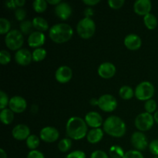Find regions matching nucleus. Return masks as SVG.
<instances>
[{
    "label": "nucleus",
    "mask_w": 158,
    "mask_h": 158,
    "mask_svg": "<svg viewBox=\"0 0 158 158\" xmlns=\"http://www.w3.org/2000/svg\"><path fill=\"white\" fill-rule=\"evenodd\" d=\"M6 6H8V7L9 8H15L16 7V5H15V0H13V1H8L6 2Z\"/></svg>",
    "instance_id": "45"
},
{
    "label": "nucleus",
    "mask_w": 158,
    "mask_h": 158,
    "mask_svg": "<svg viewBox=\"0 0 158 158\" xmlns=\"http://www.w3.org/2000/svg\"><path fill=\"white\" fill-rule=\"evenodd\" d=\"M103 137V131L100 128H93L87 133L86 138L89 143H97L102 140Z\"/></svg>",
    "instance_id": "21"
},
{
    "label": "nucleus",
    "mask_w": 158,
    "mask_h": 158,
    "mask_svg": "<svg viewBox=\"0 0 158 158\" xmlns=\"http://www.w3.org/2000/svg\"><path fill=\"white\" fill-rule=\"evenodd\" d=\"M154 86L151 82L143 81L139 83L135 89V94L137 99L139 100H149L154 95Z\"/></svg>",
    "instance_id": "6"
},
{
    "label": "nucleus",
    "mask_w": 158,
    "mask_h": 158,
    "mask_svg": "<svg viewBox=\"0 0 158 158\" xmlns=\"http://www.w3.org/2000/svg\"><path fill=\"white\" fill-rule=\"evenodd\" d=\"M85 121L86 124L92 128H99L103 124V118L99 113L91 111L85 116Z\"/></svg>",
    "instance_id": "19"
},
{
    "label": "nucleus",
    "mask_w": 158,
    "mask_h": 158,
    "mask_svg": "<svg viewBox=\"0 0 158 158\" xmlns=\"http://www.w3.org/2000/svg\"><path fill=\"white\" fill-rule=\"evenodd\" d=\"M33 28L34 26L32 22L29 21V20H24L20 23V30H21L22 33L25 34V35H27V34L30 35L32 32Z\"/></svg>",
    "instance_id": "29"
},
{
    "label": "nucleus",
    "mask_w": 158,
    "mask_h": 158,
    "mask_svg": "<svg viewBox=\"0 0 158 158\" xmlns=\"http://www.w3.org/2000/svg\"><path fill=\"white\" fill-rule=\"evenodd\" d=\"M27 158H45V157L44 154L42 152H40V151L33 150V151H31L28 154Z\"/></svg>",
    "instance_id": "41"
},
{
    "label": "nucleus",
    "mask_w": 158,
    "mask_h": 158,
    "mask_svg": "<svg viewBox=\"0 0 158 158\" xmlns=\"http://www.w3.org/2000/svg\"><path fill=\"white\" fill-rule=\"evenodd\" d=\"M152 4L150 0H137L134 4V10L137 14L146 15L150 13Z\"/></svg>",
    "instance_id": "16"
},
{
    "label": "nucleus",
    "mask_w": 158,
    "mask_h": 158,
    "mask_svg": "<svg viewBox=\"0 0 158 158\" xmlns=\"http://www.w3.org/2000/svg\"><path fill=\"white\" fill-rule=\"evenodd\" d=\"M100 2V0H83V3L87 6H94Z\"/></svg>",
    "instance_id": "43"
},
{
    "label": "nucleus",
    "mask_w": 158,
    "mask_h": 158,
    "mask_svg": "<svg viewBox=\"0 0 158 158\" xmlns=\"http://www.w3.org/2000/svg\"><path fill=\"white\" fill-rule=\"evenodd\" d=\"M124 45L131 50H137L142 45V40L137 34L131 33L127 35L124 39Z\"/></svg>",
    "instance_id": "18"
},
{
    "label": "nucleus",
    "mask_w": 158,
    "mask_h": 158,
    "mask_svg": "<svg viewBox=\"0 0 158 158\" xmlns=\"http://www.w3.org/2000/svg\"><path fill=\"white\" fill-rule=\"evenodd\" d=\"M154 158H158V156H154Z\"/></svg>",
    "instance_id": "52"
},
{
    "label": "nucleus",
    "mask_w": 158,
    "mask_h": 158,
    "mask_svg": "<svg viewBox=\"0 0 158 158\" xmlns=\"http://www.w3.org/2000/svg\"><path fill=\"white\" fill-rule=\"evenodd\" d=\"M149 150L154 156H158V139L152 140L149 144Z\"/></svg>",
    "instance_id": "39"
},
{
    "label": "nucleus",
    "mask_w": 158,
    "mask_h": 158,
    "mask_svg": "<svg viewBox=\"0 0 158 158\" xmlns=\"http://www.w3.org/2000/svg\"><path fill=\"white\" fill-rule=\"evenodd\" d=\"M109 153L111 158H123L125 154L123 148L118 145H114L111 147Z\"/></svg>",
    "instance_id": "28"
},
{
    "label": "nucleus",
    "mask_w": 158,
    "mask_h": 158,
    "mask_svg": "<svg viewBox=\"0 0 158 158\" xmlns=\"http://www.w3.org/2000/svg\"><path fill=\"white\" fill-rule=\"evenodd\" d=\"M9 109L13 111L14 113L21 114L26 110V107H27V103L23 97H19V96H15L9 100Z\"/></svg>",
    "instance_id": "11"
},
{
    "label": "nucleus",
    "mask_w": 158,
    "mask_h": 158,
    "mask_svg": "<svg viewBox=\"0 0 158 158\" xmlns=\"http://www.w3.org/2000/svg\"><path fill=\"white\" fill-rule=\"evenodd\" d=\"M11 61V55L8 51L2 49L0 52V63L2 65H6Z\"/></svg>",
    "instance_id": "34"
},
{
    "label": "nucleus",
    "mask_w": 158,
    "mask_h": 158,
    "mask_svg": "<svg viewBox=\"0 0 158 158\" xmlns=\"http://www.w3.org/2000/svg\"><path fill=\"white\" fill-rule=\"evenodd\" d=\"M123 158H144L143 154L140 153V151H137V150H133V151H129L125 153L124 156Z\"/></svg>",
    "instance_id": "36"
},
{
    "label": "nucleus",
    "mask_w": 158,
    "mask_h": 158,
    "mask_svg": "<svg viewBox=\"0 0 158 158\" xmlns=\"http://www.w3.org/2000/svg\"><path fill=\"white\" fill-rule=\"evenodd\" d=\"M72 147V140L69 138H63L59 142L58 148L61 152H66Z\"/></svg>",
    "instance_id": "30"
},
{
    "label": "nucleus",
    "mask_w": 158,
    "mask_h": 158,
    "mask_svg": "<svg viewBox=\"0 0 158 158\" xmlns=\"http://www.w3.org/2000/svg\"><path fill=\"white\" fill-rule=\"evenodd\" d=\"M0 120H1L2 123L4 124H10L14 120V112L8 108L2 110L1 113H0Z\"/></svg>",
    "instance_id": "23"
},
{
    "label": "nucleus",
    "mask_w": 158,
    "mask_h": 158,
    "mask_svg": "<svg viewBox=\"0 0 158 158\" xmlns=\"http://www.w3.org/2000/svg\"><path fill=\"white\" fill-rule=\"evenodd\" d=\"M126 124L120 117L110 116L103 123V131L114 137H122L126 133Z\"/></svg>",
    "instance_id": "2"
},
{
    "label": "nucleus",
    "mask_w": 158,
    "mask_h": 158,
    "mask_svg": "<svg viewBox=\"0 0 158 158\" xmlns=\"http://www.w3.org/2000/svg\"><path fill=\"white\" fill-rule=\"evenodd\" d=\"M90 103L92 105H94V106H96V105H98V100L97 99H92V100H90Z\"/></svg>",
    "instance_id": "49"
},
{
    "label": "nucleus",
    "mask_w": 158,
    "mask_h": 158,
    "mask_svg": "<svg viewBox=\"0 0 158 158\" xmlns=\"http://www.w3.org/2000/svg\"><path fill=\"white\" fill-rule=\"evenodd\" d=\"M131 143L137 151H144L148 146V138L141 131L134 132L131 136Z\"/></svg>",
    "instance_id": "9"
},
{
    "label": "nucleus",
    "mask_w": 158,
    "mask_h": 158,
    "mask_svg": "<svg viewBox=\"0 0 158 158\" xmlns=\"http://www.w3.org/2000/svg\"><path fill=\"white\" fill-rule=\"evenodd\" d=\"M154 123V118L149 113H142L137 115L135 119V126L140 131H149Z\"/></svg>",
    "instance_id": "7"
},
{
    "label": "nucleus",
    "mask_w": 158,
    "mask_h": 158,
    "mask_svg": "<svg viewBox=\"0 0 158 158\" xmlns=\"http://www.w3.org/2000/svg\"><path fill=\"white\" fill-rule=\"evenodd\" d=\"M144 108L145 110L147 111V113H149V114H151L157 110V103H156L155 100H153V99L147 100L144 105Z\"/></svg>",
    "instance_id": "33"
},
{
    "label": "nucleus",
    "mask_w": 158,
    "mask_h": 158,
    "mask_svg": "<svg viewBox=\"0 0 158 158\" xmlns=\"http://www.w3.org/2000/svg\"><path fill=\"white\" fill-rule=\"evenodd\" d=\"M9 103V100L7 94L4 91H0V109H6Z\"/></svg>",
    "instance_id": "35"
},
{
    "label": "nucleus",
    "mask_w": 158,
    "mask_h": 158,
    "mask_svg": "<svg viewBox=\"0 0 158 158\" xmlns=\"http://www.w3.org/2000/svg\"><path fill=\"white\" fill-rule=\"evenodd\" d=\"M47 3L46 0H35L32 3V6L36 12H43L47 8Z\"/></svg>",
    "instance_id": "31"
},
{
    "label": "nucleus",
    "mask_w": 158,
    "mask_h": 158,
    "mask_svg": "<svg viewBox=\"0 0 158 158\" xmlns=\"http://www.w3.org/2000/svg\"><path fill=\"white\" fill-rule=\"evenodd\" d=\"M12 134L15 139L18 140H23L30 136V130L29 127L25 124H18L13 128Z\"/></svg>",
    "instance_id": "20"
},
{
    "label": "nucleus",
    "mask_w": 158,
    "mask_h": 158,
    "mask_svg": "<svg viewBox=\"0 0 158 158\" xmlns=\"http://www.w3.org/2000/svg\"><path fill=\"white\" fill-rule=\"evenodd\" d=\"M32 60L35 62H40L44 60L47 55V52L43 48H36L32 52Z\"/></svg>",
    "instance_id": "26"
},
{
    "label": "nucleus",
    "mask_w": 158,
    "mask_h": 158,
    "mask_svg": "<svg viewBox=\"0 0 158 158\" xmlns=\"http://www.w3.org/2000/svg\"><path fill=\"white\" fill-rule=\"evenodd\" d=\"M66 158H86V154L82 151H74L69 153Z\"/></svg>",
    "instance_id": "40"
},
{
    "label": "nucleus",
    "mask_w": 158,
    "mask_h": 158,
    "mask_svg": "<svg viewBox=\"0 0 158 158\" xmlns=\"http://www.w3.org/2000/svg\"><path fill=\"white\" fill-rule=\"evenodd\" d=\"M60 133L56 128L53 127H46L40 131V138L46 143H53L58 140Z\"/></svg>",
    "instance_id": "10"
},
{
    "label": "nucleus",
    "mask_w": 158,
    "mask_h": 158,
    "mask_svg": "<svg viewBox=\"0 0 158 158\" xmlns=\"http://www.w3.org/2000/svg\"><path fill=\"white\" fill-rule=\"evenodd\" d=\"M124 0H109L108 1V5L112 9H120L124 4Z\"/></svg>",
    "instance_id": "38"
},
{
    "label": "nucleus",
    "mask_w": 158,
    "mask_h": 158,
    "mask_svg": "<svg viewBox=\"0 0 158 158\" xmlns=\"http://www.w3.org/2000/svg\"><path fill=\"white\" fill-rule=\"evenodd\" d=\"M15 16L18 21H24L26 16V12L23 8H18L15 12Z\"/></svg>",
    "instance_id": "37"
},
{
    "label": "nucleus",
    "mask_w": 158,
    "mask_h": 158,
    "mask_svg": "<svg viewBox=\"0 0 158 158\" xmlns=\"http://www.w3.org/2000/svg\"><path fill=\"white\" fill-rule=\"evenodd\" d=\"M143 22L147 28L149 29H154L157 26V19L154 14L149 13L144 15L143 17Z\"/></svg>",
    "instance_id": "24"
},
{
    "label": "nucleus",
    "mask_w": 158,
    "mask_h": 158,
    "mask_svg": "<svg viewBox=\"0 0 158 158\" xmlns=\"http://www.w3.org/2000/svg\"><path fill=\"white\" fill-rule=\"evenodd\" d=\"M15 2L16 6H20L21 7V6H23L26 3V1H24V0H15Z\"/></svg>",
    "instance_id": "46"
},
{
    "label": "nucleus",
    "mask_w": 158,
    "mask_h": 158,
    "mask_svg": "<svg viewBox=\"0 0 158 158\" xmlns=\"http://www.w3.org/2000/svg\"><path fill=\"white\" fill-rule=\"evenodd\" d=\"M116 66L113 63L105 62L100 65L98 67V74L100 77L104 79H110L114 77L116 73Z\"/></svg>",
    "instance_id": "14"
},
{
    "label": "nucleus",
    "mask_w": 158,
    "mask_h": 158,
    "mask_svg": "<svg viewBox=\"0 0 158 158\" xmlns=\"http://www.w3.org/2000/svg\"><path fill=\"white\" fill-rule=\"evenodd\" d=\"M97 106L105 112H112L117 107V100L110 94H104L98 99Z\"/></svg>",
    "instance_id": "8"
},
{
    "label": "nucleus",
    "mask_w": 158,
    "mask_h": 158,
    "mask_svg": "<svg viewBox=\"0 0 158 158\" xmlns=\"http://www.w3.org/2000/svg\"><path fill=\"white\" fill-rule=\"evenodd\" d=\"M31 110L34 113H36L37 111H38V106H37L35 104H33L32 106V108H31Z\"/></svg>",
    "instance_id": "50"
},
{
    "label": "nucleus",
    "mask_w": 158,
    "mask_h": 158,
    "mask_svg": "<svg viewBox=\"0 0 158 158\" xmlns=\"http://www.w3.org/2000/svg\"><path fill=\"white\" fill-rule=\"evenodd\" d=\"M0 157L1 158H7V155H6V153L2 148L0 149Z\"/></svg>",
    "instance_id": "48"
},
{
    "label": "nucleus",
    "mask_w": 158,
    "mask_h": 158,
    "mask_svg": "<svg viewBox=\"0 0 158 158\" xmlns=\"http://www.w3.org/2000/svg\"><path fill=\"white\" fill-rule=\"evenodd\" d=\"M32 24L34 28L40 32H43V31H46L49 29V24L48 22L43 17L37 16L32 19Z\"/></svg>",
    "instance_id": "22"
},
{
    "label": "nucleus",
    "mask_w": 158,
    "mask_h": 158,
    "mask_svg": "<svg viewBox=\"0 0 158 158\" xmlns=\"http://www.w3.org/2000/svg\"><path fill=\"white\" fill-rule=\"evenodd\" d=\"M5 43L6 46L11 50H19L24 43V37L21 31L12 29L6 34Z\"/></svg>",
    "instance_id": "5"
},
{
    "label": "nucleus",
    "mask_w": 158,
    "mask_h": 158,
    "mask_svg": "<svg viewBox=\"0 0 158 158\" xmlns=\"http://www.w3.org/2000/svg\"><path fill=\"white\" fill-rule=\"evenodd\" d=\"M73 34V28L66 23L55 24L49 29V35L51 40L56 43H63L71 39Z\"/></svg>",
    "instance_id": "3"
},
{
    "label": "nucleus",
    "mask_w": 158,
    "mask_h": 158,
    "mask_svg": "<svg viewBox=\"0 0 158 158\" xmlns=\"http://www.w3.org/2000/svg\"><path fill=\"white\" fill-rule=\"evenodd\" d=\"M79 35L83 39H89L94 35L96 31V24L94 20L89 17H84L79 21L77 26Z\"/></svg>",
    "instance_id": "4"
},
{
    "label": "nucleus",
    "mask_w": 158,
    "mask_h": 158,
    "mask_svg": "<svg viewBox=\"0 0 158 158\" xmlns=\"http://www.w3.org/2000/svg\"><path fill=\"white\" fill-rule=\"evenodd\" d=\"M15 60L18 64L27 66L32 60V54L27 49H20L15 54Z\"/></svg>",
    "instance_id": "13"
},
{
    "label": "nucleus",
    "mask_w": 158,
    "mask_h": 158,
    "mask_svg": "<svg viewBox=\"0 0 158 158\" xmlns=\"http://www.w3.org/2000/svg\"><path fill=\"white\" fill-rule=\"evenodd\" d=\"M46 41V36L44 33L40 31H33L28 38V43L30 47L40 48V46H43Z\"/></svg>",
    "instance_id": "15"
},
{
    "label": "nucleus",
    "mask_w": 158,
    "mask_h": 158,
    "mask_svg": "<svg viewBox=\"0 0 158 158\" xmlns=\"http://www.w3.org/2000/svg\"><path fill=\"white\" fill-rule=\"evenodd\" d=\"M40 143V138L36 135H35V134H31L26 139V145H27L28 148H29L31 151L35 150V148H38Z\"/></svg>",
    "instance_id": "27"
},
{
    "label": "nucleus",
    "mask_w": 158,
    "mask_h": 158,
    "mask_svg": "<svg viewBox=\"0 0 158 158\" xmlns=\"http://www.w3.org/2000/svg\"><path fill=\"white\" fill-rule=\"evenodd\" d=\"M154 120H155L156 123L158 124V110H157L155 113H154Z\"/></svg>",
    "instance_id": "51"
},
{
    "label": "nucleus",
    "mask_w": 158,
    "mask_h": 158,
    "mask_svg": "<svg viewBox=\"0 0 158 158\" xmlns=\"http://www.w3.org/2000/svg\"><path fill=\"white\" fill-rule=\"evenodd\" d=\"M73 71L68 66H61L55 73L56 80L60 83H68L72 79Z\"/></svg>",
    "instance_id": "12"
},
{
    "label": "nucleus",
    "mask_w": 158,
    "mask_h": 158,
    "mask_svg": "<svg viewBox=\"0 0 158 158\" xmlns=\"http://www.w3.org/2000/svg\"><path fill=\"white\" fill-rule=\"evenodd\" d=\"M66 134L73 140H80L87 135V124L79 117H72L68 120L66 126Z\"/></svg>",
    "instance_id": "1"
},
{
    "label": "nucleus",
    "mask_w": 158,
    "mask_h": 158,
    "mask_svg": "<svg viewBox=\"0 0 158 158\" xmlns=\"http://www.w3.org/2000/svg\"><path fill=\"white\" fill-rule=\"evenodd\" d=\"M90 158H109L108 155L103 151H95L91 154Z\"/></svg>",
    "instance_id": "42"
},
{
    "label": "nucleus",
    "mask_w": 158,
    "mask_h": 158,
    "mask_svg": "<svg viewBox=\"0 0 158 158\" xmlns=\"http://www.w3.org/2000/svg\"><path fill=\"white\" fill-rule=\"evenodd\" d=\"M55 13L57 16L63 20H66L72 14V8L70 5L65 2H61L55 7Z\"/></svg>",
    "instance_id": "17"
},
{
    "label": "nucleus",
    "mask_w": 158,
    "mask_h": 158,
    "mask_svg": "<svg viewBox=\"0 0 158 158\" xmlns=\"http://www.w3.org/2000/svg\"><path fill=\"white\" fill-rule=\"evenodd\" d=\"M10 28L11 23L7 19H0V33L2 35H3V34H7L10 31Z\"/></svg>",
    "instance_id": "32"
},
{
    "label": "nucleus",
    "mask_w": 158,
    "mask_h": 158,
    "mask_svg": "<svg viewBox=\"0 0 158 158\" xmlns=\"http://www.w3.org/2000/svg\"><path fill=\"white\" fill-rule=\"evenodd\" d=\"M119 94H120V97L123 100H131L134 95V92L132 88L129 86H123L120 89L119 91Z\"/></svg>",
    "instance_id": "25"
},
{
    "label": "nucleus",
    "mask_w": 158,
    "mask_h": 158,
    "mask_svg": "<svg viewBox=\"0 0 158 158\" xmlns=\"http://www.w3.org/2000/svg\"><path fill=\"white\" fill-rule=\"evenodd\" d=\"M47 2L51 5H55V6H56V5L60 4L61 2V1L60 0H47Z\"/></svg>",
    "instance_id": "47"
},
{
    "label": "nucleus",
    "mask_w": 158,
    "mask_h": 158,
    "mask_svg": "<svg viewBox=\"0 0 158 158\" xmlns=\"http://www.w3.org/2000/svg\"><path fill=\"white\" fill-rule=\"evenodd\" d=\"M94 15V11H93L92 9H90V8H87V9L85 10V15H86V17H89V18H90L91 15Z\"/></svg>",
    "instance_id": "44"
}]
</instances>
